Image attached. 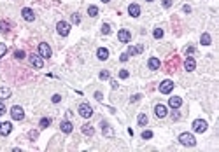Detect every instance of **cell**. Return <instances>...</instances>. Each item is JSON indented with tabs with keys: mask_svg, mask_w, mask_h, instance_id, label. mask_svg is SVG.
Here are the masks:
<instances>
[{
	"mask_svg": "<svg viewBox=\"0 0 219 152\" xmlns=\"http://www.w3.org/2000/svg\"><path fill=\"white\" fill-rule=\"evenodd\" d=\"M147 2H151V0H147Z\"/></svg>",
	"mask_w": 219,
	"mask_h": 152,
	"instance_id": "48",
	"label": "cell"
},
{
	"mask_svg": "<svg viewBox=\"0 0 219 152\" xmlns=\"http://www.w3.org/2000/svg\"><path fill=\"white\" fill-rule=\"evenodd\" d=\"M11 131H12V124L11 123H0V135L2 136H7Z\"/></svg>",
	"mask_w": 219,
	"mask_h": 152,
	"instance_id": "12",
	"label": "cell"
},
{
	"mask_svg": "<svg viewBox=\"0 0 219 152\" xmlns=\"http://www.w3.org/2000/svg\"><path fill=\"white\" fill-rule=\"evenodd\" d=\"M21 14H23V19H26V21H34L35 19V14H34V11L32 9H28V7H25L21 11Z\"/></svg>",
	"mask_w": 219,
	"mask_h": 152,
	"instance_id": "14",
	"label": "cell"
},
{
	"mask_svg": "<svg viewBox=\"0 0 219 152\" xmlns=\"http://www.w3.org/2000/svg\"><path fill=\"white\" fill-rule=\"evenodd\" d=\"M37 136H39V133H37V131H30V138H32V140H35Z\"/></svg>",
	"mask_w": 219,
	"mask_h": 152,
	"instance_id": "40",
	"label": "cell"
},
{
	"mask_svg": "<svg viewBox=\"0 0 219 152\" xmlns=\"http://www.w3.org/2000/svg\"><path fill=\"white\" fill-rule=\"evenodd\" d=\"M142 51H144V46H137V47H130L128 49V56H135V54H140Z\"/></svg>",
	"mask_w": 219,
	"mask_h": 152,
	"instance_id": "21",
	"label": "cell"
},
{
	"mask_svg": "<svg viewBox=\"0 0 219 152\" xmlns=\"http://www.w3.org/2000/svg\"><path fill=\"white\" fill-rule=\"evenodd\" d=\"M139 124L140 126L147 124V116H146V114H140V116H139Z\"/></svg>",
	"mask_w": 219,
	"mask_h": 152,
	"instance_id": "27",
	"label": "cell"
},
{
	"mask_svg": "<svg viewBox=\"0 0 219 152\" xmlns=\"http://www.w3.org/2000/svg\"><path fill=\"white\" fill-rule=\"evenodd\" d=\"M128 14H130L132 18H139V16H140V5L130 4V5H128Z\"/></svg>",
	"mask_w": 219,
	"mask_h": 152,
	"instance_id": "11",
	"label": "cell"
},
{
	"mask_svg": "<svg viewBox=\"0 0 219 152\" xmlns=\"http://www.w3.org/2000/svg\"><path fill=\"white\" fill-rule=\"evenodd\" d=\"M111 86H112V89H116V88H118V82H116V81H111Z\"/></svg>",
	"mask_w": 219,
	"mask_h": 152,
	"instance_id": "45",
	"label": "cell"
},
{
	"mask_svg": "<svg viewBox=\"0 0 219 152\" xmlns=\"http://www.w3.org/2000/svg\"><path fill=\"white\" fill-rule=\"evenodd\" d=\"M153 35H154V39H161L163 37V30L161 28H156L154 32H153Z\"/></svg>",
	"mask_w": 219,
	"mask_h": 152,
	"instance_id": "30",
	"label": "cell"
},
{
	"mask_svg": "<svg viewBox=\"0 0 219 152\" xmlns=\"http://www.w3.org/2000/svg\"><path fill=\"white\" fill-rule=\"evenodd\" d=\"M97 56H98V60H102V61H105L107 58H109V49H105V47H100L98 51H97Z\"/></svg>",
	"mask_w": 219,
	"mask_h": 152,
	"instance_id": "17",
	"label": "cell"
},
{
	"mask_svg": "<svg viewBox=\"0 0 219 152\" xmlns=\"http://www.w3.org/2000/svg\"><path fill=\"white\" fill-rule=\"evenodd\" d=\"M119 60H121V61H126V60H128V54H126V53H125V54H121Z\"/></svg>",
	"mask_w": 219,
	"mask_h": 152,
	"instance_id": "43",
	"label": "cell"
},
{
	"mask_svg": "<svg viewBox=\"0 0 219 152\" xmlns=\"http://www.w3.org/2000/svg\"><path fill=\"white\" fill-rule=\"evenodd\" d=\"M142 138H144V140L153 138V131H142Z\"/></svg>",
	"mask_w": 219,
	"mask_h": 152,
	"instance_id": "32",
	"label": "cell"
},
{
	"mask_svg": "<svg viewBox=\"0 0 219 152\" xmlns=\"http://www.w3.org/2000/svg\"><path fill=\"white\" fill-rule=\"evenodd\" d=\"M14 56L18 58V60H23V58H25V51H16Z\"/></svg>",
	"mask_w": 219,
	"mask_h": 152,
	"instance_id": "34",
	"label": "cell"
},
{
	"mask_svg": "<svg viewBox=\"0 0 219 152\" xmlns=\"http://www.w3.org/2000/svg\"><path fill=\"white\" fill-rule=\"evenodd\" d=\"M11 96V89L9 88H0V102L2 100H7Z\"/></svg>",
	"mask_w": 219,
	"mask_h": 152,
	"instance_id": "22",
	"label": "cell"
},
{
	"mask_svg": "<svg viewBox=\"0 0 219 152\" xmlns=\"http://www.w3.org/2000/svg\"><path fill=\"white\" fill-rule=\"evenodd\" d=\"M95 98H97L98 102H102V100H104V96H102V93H100V91H97V93H95Z\"/></svg>",
	"mask_w": 219,
	"mask_h": 152,
	"instance_id": "38",
	"label": "cell"
},
{
	"mask_svg": "<svg viewBox=\"0 0 219 152\" xmlns=\"http://www.w3.org/2000/svg\"><path fill=\"white\" fill-rule=\"evenodd\" d=\"M60 128H62V131H63V133H67V135H69V133H72V130H74V126H72V123H70V121H63Z\"/></svg>",
	"mask_w": 219,
	"mask_h": 152,
	"instance_id": "18",
	"label": "cell"
},
{
	"mask_svg": "<svg viewBox=\"0 0 219 152\" xmlns=\"http://www.w3.org/2000/svg\"><path fill=\"white\" fill-rule=\"evenodd\" d=\"M30 63H32L35 68H42L44 67V58H41V56H37V54H32L30 56Z\"/></svg>",
	"mask_w": 219,
	"mask_h": 152,
	"instance_id": "8",
	"label": "cell"
},
{
	"mask_svg": "<svg viewBox=\"0 0 219 152\" xmlns=\"http://www.w3.org/2000/svg\"><path fill=\"white\" fill-rule=\"evenodd\" d=\"M9 32V23L7 21H0V33H7Z\"/></svg>",
	"mask_w": 219,
	"mask_h": 152,
	"instance_id": "26",
	"label": "cell"
},
{
	"mask_svg": "<svg viewBox=\"0 0 219 152\" xmlns=\"http://www.w3.org/2000/svg\"><path fill=\"white\" fill-rule=\"evenodd\" d=\"M147 65H149V68H151V70H158L161 63H160V60H158V58H149Z\"/></svg>",
	"mask_w": 219,
	"mask_h": 152,
	"instance_id": "20",
	"label": "cell"
},
{
	"mask_svg": "<svg viewBox=\"0 0 219 152\" xmlns=\"http://www.w3.org/2000/svg\"><path fill=\"white\" fill-rule=\"evenodd\" d=\"M161 4H163V7H172V0H161Z\"/></svg>",
	"mask_w": 219,
	"mask_h": 152,
	"instance_id": "36",
	"label": "cell"
},
{
	"mask_svg": "<svg viewBox=\"0 0 219 152\" xmlns=\"http://www.w3.org/2000/svg\"><path fill=\"white\" fill-rule=\"evenodd\" d=\"M109 77H111V74H109L107 70H102V72H100V79H102V81H105V79H109Z\"/></svg>",
	"mask_w": 219,
	"mask_h": 152,
	"instance_id": "31",
	"label": "cell"
},
{
	"mask_svg": "<svg viewBox=\"0 0 219 152\" xmlns=\"http://www.w3.org/2000/svg\"><path fill=\"white\" fill-rule=\"evenodd\" d=\"M184 12H191V7L189 5H184Z\"/></svg>",
	"mask_w": 219,
	"mask_h": 152,
	"instance_id": "46",
	"label": "cell"
},
{
	"mask_svg": "<svg viewBox=\"0 0 219 152\" xmlns=\"http://www.w3.org/2000/svg\"><path fill=\"white\" fill-rule=\"evenodd\" d=\"M72 23L79 25V23H81V16H79V14H72Z\"/></svg>",
	"mask_w": 219,
	"mask_h": 152,
	"instance_id": "33",
	"label": "cell"
},
{
	"mask_svg": "<svg viewBox=\"0 0 219 152\" xmlns=\"http://www.w3.org/2000/svg\"><path fill=\"white\" fill-rule=\"evenodd\" d=\"M195 53V47H188L186 49V54H193Z\"/></svg>",
	"mask_w": 219,
	"mask_h": 152,
	"instance_id": "42",
	"label": "cell"
},
{
	"mask_svg": "<svg viewBox=\"0 0 219 152\" xmlns=\"http://www.w3.org/2000/svg\"><path fill=\"white\" fill-rule=\"evenodd\" d=\"M168 105L172 107V109H179V107L182 105V100H181L179 96H174V98H170L168 100Z\"/></svg>",
	"mask_w": 219,
	"mask_h": 152,
	"instance_id": "16",
	"label": "cell"
},
{
	"mask_svg": "<svg viewBox=\"0 0 219 152\" xmlns=\"http://www.w3.org/2000/svg\"><path fill=\"white\" fill-rule=\"evenodd\" d=\"M118 39H119V42H123V44H128L130 39H132V35H130L128 30H119V32H118Z\"/></svg>",
	"mask_w": 219,
	"mask_h": 152,
	"instance_id": "10",
	"label": "cell"
},
{
	"mask_svg": "<svg viewBox=\"0 0 219 152\" xmlns=\"http://www.w3.org/2000/svg\"><path fill=\"white\" fill-rule=\"evenodd\" d=\"M49 124H51V119L49 117H42V119H41V123H39V126H41L42 130H46Z\"/></svg>",
	"mask_w": 219,
	"mask_h": 152,
	"instance_id": "25",
	"label": "cell"
},
{
	"mask_svg": "<svg viewBox=\"0 0 219 152\" xmlns=\"http://www.w3.org/2000/svg\"><path fill=\"white\" fill-rule=\"evenodd\" d=\"M184 68L188 70V72H193V70L196 68V61H195V58L188 56V58H186V61H184Z\"/></svg>",
	"mask_w": 219,
	"mask_h": 152,
	"instance_id": "13",
	"label": "cell"
},
{
	"mask_svg": "<svg viewBox=\"0 0 219 152\" xmlns=\"http://www.w3.org/2000/svg\"><path fill=\"white\" fill-rule=\"evenodd\" d=\"M56 30H58V33L62 35V37H67V35L70 33V25H69L67 21H58Z\"/></svg>",
	"mask_w": 219,
	"mask_h": 152,
	"instance_id": "2",
	"label": "cell"
},
{
	"mask_svg": "<svg viewBox=\"0 0 219 152\" xmlns=\"http://www.w3.org/2000/svg\"><path fill=\"white\" fill-rule=\"evenodd\" d=\"M102 2H105V4H107V2H111V0H102Z\"/></svg>",
	"mask_w": 219,
	"mask_h": 152,
	"instance_id": "47",
	"label": "cell"
},
{
	"mask_svg": "<svg viewBox=\"0 0 219 152\" xmlns=\"http://www.w3.org/2000/svg\"><path fill=\"white\" fill-rule=\"evenodd\" d=\"M181 117V116H179V114H177V112H174V114H172V119H174V121H177V119Z\"/></svg>",
	"mask_w": 219,
	"mask_h": 152,
	"instance_id": "44",
	"label": "cell"
},
{
	"mask_svg": "<svg viewBox=\"0 0 219 152\" xmlns=\"http://www.w3.org/2000/svg\"><path fill=\"white\" fill-rule=\"evenodd\" d=\"M140 95H133V96H132V102H139V100H140Z\"/></svg>",
	"mask_w": 219,
	"mask_h": 152,
	"instance_id": "41",
	"label": "cell"
},
{
	"mask_svg": "<svg viewBox=\"0 0 219 152\" xmlns=\"http://www.w3.org/2000/svg\"><path fill=\"white\" fill-rule=\"evenodd\" d=\"M11 117L14 119V121H23V117H25V112H23L21 107L14 105V107L11 109Z\"/></svg>",
	"mask_w": 219,
	"mask_h": 152,
	"instance_id": "4",
	"label": "cell"
},
{
	"mask_svg": "<svg viewBox=\"0 0 219 152\" xmlns=\"http://www.w3.org/2000/svg\"><path fill=\"white\" fill-rule=\"evenodd\" d=\"M154 114H156V117H167V114H168V110H167V107H165V105H156L154 107Z\"/></svg>",
	"mask_w": 219,
	"mask_h": 152,
	"instance_id": "9",
	"label": "cell"
},
{
	"mask_svg": "<svg viewBox=\"0 0 219 152\" xmlns=\"http://www.w3.org/2000/svg\"><path fill=\"white\" fill-rule=\"evenodd\" d=\"M39 56H41V58H51V47L46 42H41V44H39Z\"/></svg>",
	"mask_w": 219,
	"mask_h": 152,
	"instance_id": "5",
	"label": "cell"
},
{
	"mask_svg": "<svg viewBox=\"0 0 219 152\" xmlns=\"http://www.w3.org/2000/svg\"><path fill=\"white\" fill-rule=\"evenodd\" d=\"M102 33H104V35H109V33H111V25L104 23V25H102Z\"/></svg>",
	"mask_w": 219,
	"mask_h": 152,
	"instance_id": "28",
	"label": "cell"
},
{
	"mask_svg": "<svg viewBox=\"0 0 219 152\" xmlns=\"http://www.w3.org/2000/svg\"><path fill=\"white\" fill-rule=\"evenodd\" d=\"M179 142L186 147H195L196 145V140H195V136H193L191 133H181V135H179Z\"/></svg>",
	"mask_w": 219,
	"mask_h": 152,
	"instance_id": "1",
	"label": "cell"
},
{
	"mask_svg": "<svg viewBox=\"0 0 219 152\" xmlns=\"http://www.w3.org/2000/svg\"><path fill=\"white\" fill-rule=\"evenodd\" d=\"M51 100H53V103H60V100H62V96H60V95H55V96L51 98Z\"/></svg>",
	"mask_w": 219,
	"mask_h": 152,
	"instance_id": "37",
	"label": "cell"
},
{
	"mask_svg": "<svg viewBox=\"0 0 219 152\" xmlns=\"http://www.w3.org/2000/svg\"><path fill=\"white\" fill-rule=\"evenodd\" d=\"M79 116H81V117H84V119L91 117V116H93V109L88 103H81V105H79Z\"/></svg>",
	"mask_w": 219,
	"mask_h": 152,
	"instance_id": "3",
	"label": "cell"
},
{
	"mask_svg": "<svg viewBox=\"0 0 219 152\" xmlns=\"http://www.w3.org/2000/svg\"><path fill=\"white\" fill-rule=\"evenodd\" d=\"M172 89H174V82L172 81H163L161 84H160V93H163V95H168V93H172Z\"/></svg>",
	"mask_w": 219,
	"mask_h": 152,
	"instance_id": "6",
	"label": "cell"
},
{
	"mask_svg": "<svg viewBox=\"0 0 219 152\" xmlns=\"http://www.w3.org/2000/svg\"><path fill=\"white\" fill-rule=\"evenodd\" d=\"M200 42H202V46H210V44H212L210 35H209V33H203V35H202V39H200Z\"/></svg>",
	"mask_w": 219,
	"mask_h": 152,
	"instance_id": "23",
	"label": "cell"
},
{
	"mask_svg": "<svg viewBox=\"0 0 219 152\" xmlns=\"http://www.w3.org/2000/svg\"><path fill=\"white\" fill-rule=\"evenodd\" d=\"M193 130L196 133H205L207 131V123H205L203 119H196V121L193 123Z\"/></svg>",
	"mask_w": 219,
	"mask_h": 152,
	"instance_id": "7",
	"label": "cell"
},
{
	"mask_svg": "<svg viewBox=\"0 0 219 152\" xmlns=\"http://www.w3.org/2000/svg\"><path fill=\"white\" fill-rule=\"evenodd\" d=\"M128 75H130V74H128V70H119V77H121V79H128Z\"/></svg>",
	"mask_w": 219,
	"mask_h": 152,
	"instance_id": "35",
	"label": "cell"
},
{
	"mask_svg": "<svg viewBox=\"0 0 219 152\" xmlns=\"http://www.w3.org/2000/svg\"><path fill=\"white\" fill-rule=\"evenodd\" d=\"M2 114H5V105H4V102H0V116Z\"/></svg>",
	"mask_w": 219,
	"mask_h": 152,
	"instance_id": "39",
	"label": "cell"
},
{
	"mask_svg": "<svg viewBox=\"0 0 219 152\" xmlns=\"http://www.w3.org/2000/svg\"><path fill=\"white\" fill-rule=\"evenodd\" d=\"M102 133H104V136H109V138H112L114 136V130L109 124H105V123L102 124Z\"/></svg>",
	"mask_w": 219,
	"mask_h": 152,
	"instance_id": "15",
	"label": "cell"
},
{
	"mask_svg": "<svg viewBox=\"0 0 219 152\" xmlns=\"http://www.w3.org/2000/svg\"><path fill=\"white\" fill-rule=\"evenodd\" d=\"M81 130H83V133H84V135H88V136H93V135H95V128H93L91 124H88V123H86V124H83V128H81Z\"/></svg>",
	"mask_w": 219,
	"mask_h": 152,
	"instance_id": "19",
	"label": "cell"
},
{
	"mask_svg": "<svg viewBox=\"0 0 219 152\" xmlns=\"http://www.w3.org/2000/svg\"><path fill=\"white\" fill-rule=\"evenodd\" d=\"M88 14H90L91 18L98 16V7H97V5H90V7H88Z\"/></svg>",
	"mask_w": 219,
	"mask_h": 152,
	"instance_id": "24",
	"label": "cell"
},
{
	"mask_svg": "<svg viewBox=\"0 0 219 152\" xmlns=\"http://www.w3.org/2000/svg\"><path fill=\"white\" fill-rule=\"evenodd\" d=\"M5 53H7V46H5V44H0V60L5 56Z\"/></svg>",
	"mask_w": 219,
	"mask_h": 152,
	"instance_id": "29",
	"label": "cell"
}]
</instances>
